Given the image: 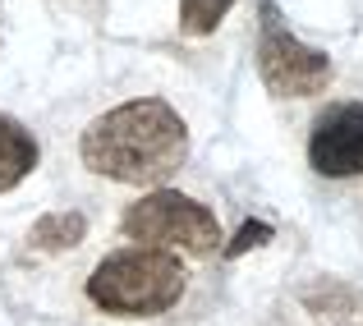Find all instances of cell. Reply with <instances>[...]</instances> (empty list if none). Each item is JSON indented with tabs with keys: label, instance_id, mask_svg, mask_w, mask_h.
<instances>
[{
	"label": "cell",
	"instance_id": "1",
	"mask_svg": "<svg viewBox=\"0 0 363 326\" xmlns=\"http://www.w3.org/2000/svg\"><path fill=\"white\" fill-rule=\"evenodd\" d=\"M79 157L92 175L116 184H166L189 157V124L170 101L138 97L97 115L79 138Z\"/></svg>",
	"mask_w": 363,
	"mask_h": 326
},
{
	"label": "cell",
	"instance_id": "2",
	"mask_svg": "<svg viewBox=\"0 0 363 326\" xmlns=\"http://www.w3.org/2000/svg\"><path fill=\"white\" fill-rule=\"evenodd\" d=\"M184 285L189 276L175 253L138 244L97 262L88 276V299L111 317H157L184 299Z\"/></svg>",
	"mask_w": 363,
	"mask_h": 326
},
{
	"label": "cell",
	"instance_id": "3",
	"mask_svg": "<svg viewBox=\"0 0 363 326\" xmlns=\"http://www.w3.org/2000/svg\"><path fill=\"white\" fill-rule=\"evenodd\" d=\"M120 230L133 244L179 248L189 257H212L221 248V220L212 216V207H203L198 198L175 193V189H157V193L129 203Z\"/></svg>",
	"mask_w": 363,
	"mask_h": 326
},
{
	"label": "cell",
	"instance_id": "4",
	"mask_svg": "<svg viewBox=\"0 0 363 326\" xmlns=\"http://www.w3.org/2000/svg\"><path fill=\"white\" fill-rule=\"evenodd\" d=\"M257 74L262 88L281 101L294 97H322L331 88V55L308 46L285 28L276 0H262V33H257Z\"/></svg>",
	"mask_w": 363,
	"mask_h": 326
},
{
	"label": "cell",
	"instance_id": "5",
	"mask_svg": "<svg viewBox=\"0 0 363 326\" xmlns=\"http://www.w3.org/2000/svg\"><path fill=\"white\" fill-rule=\"evenodd\" d=\"M308 166L322 179L363 175V101H336L313 120Z\"/></svg>",
	"mask_w": 363,
	"mask_h": 326
},
{
	"label": "cell",
	"instance_id": "6",
	"mask_svg": "<svg viewBox=\"0 0 363 326\" xmlns=\"http://www.w3.org/2000/svg\"><path fill=\"white\" fill-rule=\"evenodd\" d=\"M42 161V147L28 133V124H18L14 115H0V193L18 189Z\"/></svg>",
	"mask_w": 363,
	"mask_h": 326
},
{
	"label": "cell",
	"instance_id": "7",
	"mask_svg": "<svg viewBox=\"0 0 363 326\" xmlns=\"http://www.w3.org/2000/svg\"><path fill=\"white\" fill-rule=\"evenodd\" d=\"M83 235H88V216L83 212H51L33 225L28 244H33V253H65V248H74Z\"/></svg>",
	"mask_w": 363,
	"mask_h": 326
},
{
	"label": "cell",
	"instance_id": "8",
	"mask_svg": "<svg viewBox=\"0 0 363 326\" xmlns=\"http://www.w3.org/2000/svg\"><path fill=\"white\" fill-rule=\"evenodd\" d=\"M235 9V0H179V33L207 37L221 28V18Z\"/></svg>",
	"mask_w": 363,
	"mask_h": 326
},
{
	"label": "cell",
	"instance_id": "9",
	"mask_svg": "<svg viewBox=\"0 0 363 326\" xmlns=\"http://www.w3.org/2000/svg\"><path fill=\"white\" fill-rule=\"evenodd\" d=\"M267 239H272V225H267V220H244V230L225 244V257H240V253H248V248L267 244Z\"/></svg>",
	"mask_w": 363,
	"mask_h": 326
}]
</instances>
